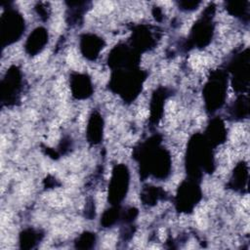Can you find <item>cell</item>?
Listing matches in <instances>:
<instances>
[{
  "instance_id": "6da1fadb",
  "label": "cell",
  "mask_w": 250,
  "mask_h": 250,
  "mask_svg": "<svg viewBox=\"0 0 250 250\" xmlns=\"http://www.w3.org/2000/svg\"><path fill=\"white\" fill-rule=\"evenodd\" d=\"M22 29H24V21L18 12L10 10L2 16V33L7 43L18 40L22 33Z\"/></svg>"
},
{
  "instance_id": "7a4b0ae2",
  "label": "cell",
  "mask_w": 250,
  "mask_h": 250,
  "mask_svg": "<svg viewBox=\"0 0 250 250\" xmlns=\"http://www.w3.org/2000/svg\"><path fill=\"white\" fill-rule=\"evenodd\" d=\"M129 171L126 166H117L112 173L111 181H110V195L114 196L116 200L121 199L126 193L128 189L129 183Z\"/></svg>"
},
{
  "instance_id": "3957f363",
  "label": "cell",
  "mask_w": 250,
  "mask_h": 250,
  "mask_svg": "<svg viewBox=\"0 0 250 250\" xmlns=\"http://www.w3.org/2000/svg\"><path fill=\"white\" fill-rule=\"evenodd\" d=\"M47 41H48V32L42 27H37L36 29L33 30V32L28 37L25 44V49L30 55L37 54L44 48Z\"/></svg>"
},
{
  "instance_id": "277c9868",
  "label": "cell",
  "mask_w": 250,
  "mask_h": 250,
  "mask_svg": "<svg viewBox=\"0 0 250 250\" xmlns=\"http://www.w3.org/2000/svg\"><path fill=\"white\" fill-rule=\"evenodd\" d=\"M81 39V49L84 56L90 60H95L103 48V40L94 34H85Z\"/></svg>"
},
{
  "instance_id": "5b68a950",
  "label": "cell",
  "mask_w": 250,
  "mask_h": 250,
  "mask_svg": "<svg viewBox=\"0 0 250 250\" xmlns=\"http://www.w3.org/2000/svg\"><path fill=\"white\" fill-rule=\"evenodd\" d=\"M180 194L178 195V204L185 211L193 207L195 202L199 198L198 189L195 187H182L179 189Z\"/></svg>"
}]
</instances>
